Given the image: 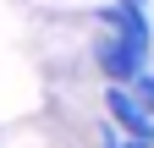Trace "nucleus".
<instances>
[{"instance_id":"1","label":"nucleus","mask_w":154,"mask_h":148,"mask_svg":"<svg viewBox=\"0 0 154 148\" xmlns=\"http://www.w3.org/2000/svg\"><path fill=\"white\" fill-rule=\"evenodd\" d=\"M88 61H94V71H99L110 88H127L138 71H149V49H138V44H127V39H116V33H99V28H94Z\"/></svg>"},{"instance_id":"2","label":"nucleus","mask_w":154,"mask_h":148,"mask_svg":"<svg viewBox=\"0 0 154 148\" xmlns=\"http://www.w3.org/2000/svg\"><path fill=\"white\" fill-rule=\"evenodd\" d=\"M105 110H110L116 132H127V143H138V148H154V121H149L143 110L127 99V88H105Z\"/></svg>"},{"instance_id":"3","label":"nucleus","mask_w":154,"mask_h":148,"mask_svg":"<svg viewBox=\"0 0 154 148\" xmlns=\"http://www.w3.org/2000/svg\"><path fill=\"white\" fill-rule=\"evenodd\" d=\"M127 99H132V104H138L143 115L154 121V71H138V77L127 82Z\"/></svg>"}]
</instances>
